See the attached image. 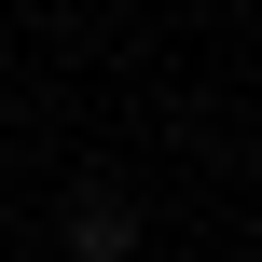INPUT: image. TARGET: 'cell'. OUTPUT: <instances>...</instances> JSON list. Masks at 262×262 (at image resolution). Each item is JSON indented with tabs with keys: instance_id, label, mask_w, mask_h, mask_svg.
I'll list each match as a JSON object with an SVG mask.
<instances>
[{
	"instance_id": "obj_1",
	"label": "cell",
	"mask_w": 262,
	"mask_h": 262,
	"mask_svg": "<svg viewBox=\"0 0 262 262\" xmlns=\"http://www.w3.org/2000/svg\"><path fill=\"white\" fill-rule=\"evenodd\" d=\"M69 262H138V207L97 180V193H69Z\"/></svg>"
}]
</instances>
